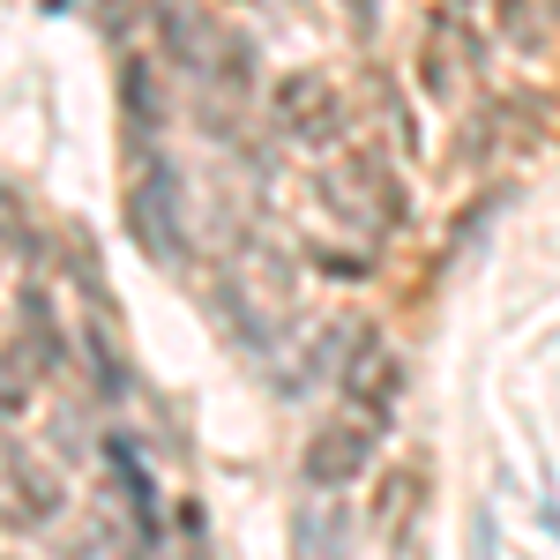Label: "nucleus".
Instances as JSON below:
<instances>
[{"instance_id":"f257e3e1","label":"nucleus","mask_w":560,"mask_h":560,"mask_svg":"<svg viewBox=\"0 0 560 560\" xmlns=\"http://www.w3.org/2000/svg\"><path fill=\"white\" fill-rule=\"evenodd\" d=\"M120 217H128V240L150 261H179V187L165 173V158L142 150V179L120 195Z\"/></svg>"},{"instance_id":"f03ea898","label":"nucleus","mask_w":560,"mask_h":560,"mask_svg":"<svg viewBox=\"0 0 560 560\" xmlns=\"http://www.w3.org/2000/svg\"><path fill=\"white\" fill-rule=\"evenodd\" d=\"M277 128L292 135V142H306V150H329V142H345L351 128V113H345V97L329 90V75H284L277 83Z\"/></svg>"},{"instance_id":"7ed1b4c3","label":"nucleus","mask_w":560,"mask_h":560,"mask_svg":"<svg viewBox=\"0 0 560 560\" xmlns=\"http://www.w3.org/2000/svg\"><path fill=\"white\" fill-rule=\"evenodd\" d=\"M366 456H374V427H359V419H322L300 448V478L314 493H345L351 478H366Z\"/></svg>"},{"instance_id":"20e7f679","label":"nucleus","mask_w":560,"mask_h":560,"mask_svg":"<svg viewBox=\"0 0 560 560\" xmlns=\"http://www.w3.org/2000/svg\"><path fill=\"white\" fill-rule=\"evenodd\" d=\"M60 501H68V493H60V478L45 471L38 456H8V464H0V509H8L15 530L52 523V516H60Z\"/></svg>"},{"instance_id":"39448f33","label":"nucleus","mask_w":560,"mask_h":560,"mask_svg":"<svg viewBox=\"0 0 560 560\" xmlns=\"http://www.w3.org/2000/svg\"><path fill=\"white\" fill-rule=\"evenodd\" d=\"M158 38L173 52V68H187V75H217L224 68V45H232V38L210 31V15H195L179 0H158Z\"/></svg>"},{"instance_id":"423d86ee","label":"nucleus","mask_w":560,"mask_h":560,"mask_svg":"<svg viewBox=\"0 0 560 560\" xmlns=\"http://www.w3.org/2000/svg\"><path fill=\"white\" fill-rule=\"evenodd\" d=\"M120 105H128L135 142L150 150V142L165 135V120H173V105H165V83H158V60H150V52H128V60H120Z\"/></svg>"},{"instance_id":"0eeeda50","label":"nucleus","mask_w":560,"mask_h":560,"mask_svg":"<svg viewBox=\"0 0 560 560\" xmlns=\"http://www.w3.org/2000/svg\"><path fill=\"white\" fill-rule=\"evenodd\" d=\"M15 322H23L31 366H38V374H60V366H68V329H60V314L45 300V284H23V292H15Z\"/></svg>"},{"instance_id":"6e6552de","label":"nucleus","mask_w":560,"mask_h":560,"mask_svg":"<svg viewBox=\"0 0 560 560\" xmlns=\"http://www.w3.org/2000/svg\"><path fill=\"white\" fill-rule=\"evenodd\" d=\"M113 464H120V493H128V509H135V546H142V553H150V546H165V523H158V486H150V471L135 464L128 441H113Z\"/></svg>"},{"instance_id":"1a4fd4ad","label":"nucleus","mask_w":560,"mask_h":560,"mask_svg":"<svg viewBox=\"0 0 560 560\" xmlns=\"http://www.w3.org/2000/svg\"><path fill=\"white\" fill-rule=\"evenodd\" d=\"M366 366H351V396L366 404V427L382 433L388 427V411H396V388H404V366L388 359V351H359Z\"/></svg>"},{"instance_id":"9d476101","label":"nucleus","mask_w":560,"mask_h":560,"mask_svg":"<svg viewBox=\"0 0 560 560\" xmlns=\"http://www.w3.org/2000/svg\"><path fill=\"white\" fill-rule=\"evenodd\" d=\"M292 560H351L345 509H300V523H292Z\"/></svg>"},{"instance_id":"9b49d317","label":"nucleus","mask_w":560,"mask_h":560,"mask_svg":"<svg viewBox=\"0 0 560 560\" xmlns=\"http://www.w3.org/2000/svg\"><path fill=\"white\" fill-rule=\"evenodd\" d=\"M83 366H90V382H97V396H128V366H120V345L105 337V322H97V314L83 322Z\"/></svg>"},{"instance_id":"f8f14e48","label":"nucleus","mask_w":560,"mask_h":560,"mask_svg":"<svg viewBox=\"0 0 560 560\" xmlns=\"http://www.w3.org/2000/svg\"><path fill=\"white\" fill-rule=\"evenodd\" d=\"M31 351H0V419H23V404H31V374L38 366H23Z\"/></svg>"},{"instance_id":"ddd939ff","label":"nucleus","mask_w":560,"mask_h":560,"mask_svg":"<svg viewBox=\"0 0 560 560\" xmlns=\"http://www.w3.org/2000/svg\"><path fill=\"white\" fill-rule=\"evenodd\" d=\"M419 83H427V97H448V68H441L433 45H419Z\"/></svg>"},{"instance_id":"4468645a","label":"nucleus","mask_w":560,"mask_h":560,"mask_svg":"<svg viewBox=\"0 0 560 560\" xmlns=\"http://www.w3.org/2000/svg\"><path fill=\"white\" fill-rule=\"evenodd\" d=\"M45 8H68V0H45Z\"/></svg>"}]
</instances>
